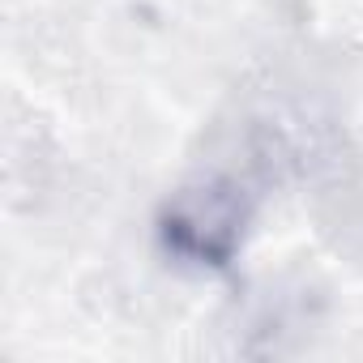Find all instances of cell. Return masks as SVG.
I'll return each instance as SVG.
<instances>
[{
  "instance_id": "cell-1",
  "label": "cell",
  "mask_w": 363,
  "mask_h": 363,
  "mask_svg": "<svg viewBox=\"0 0 363 363\" xmlns=\"http://www.w3.org/2000/svg\"><path fill=\"white\" fill-rule=\"evenodd\" d=\"M240 218H244V210L231 197V189L201 184V189H189L175 201L171 231L201 257H223L235 244V235H240Z\"/></svg>"
}]
</instances>
